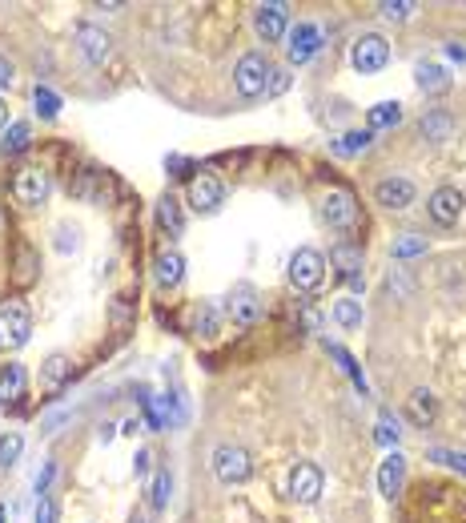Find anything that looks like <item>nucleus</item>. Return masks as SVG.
Returning <instances> with one entry per match:
<instances>
[{
  "mask_svg": "<svg viewBox=\"0 0 466 523\" xmlns=\"http://www.w3.org/2000/svg\"><path fill=\"white\" fill-rule=\"evenodd\" d=\"M370 145V133H362V130H354V133H346L342 137V141H334V153H342V158H346V153H362Z\"/></svg>",
  "mask_w": 466,
  "mask_h": 523,
  "instance_id": "obj_35",
  "label": "nucleus"
},
{
  "mask_svg": "<svg viewBox=\"0 0 466 523\" xmlns=\"http://www.w3.org/2000/svg\"><path fill=\"white\" fill-rule=\"evenodd\" d=\"M435 410H438V402H435V394H430V391H414L410 394V419L418 427L435 423Z\"/></svg>",
  "mask_w": 466,
  "mask_h": 523,
  "instance_id": "obj_20",
  "label": "nucleus"
},
{
  "mask_svg": "<svg viewBox=\"0 0 466 523\" xmlns=\"http://www.w3.org/2000/svg\"><path fill=\"white\" fill-rule=\"evenodd\" d=\"M462 194L454 190V185H443V190H435L430 194V202H426V213L435 218V226H454V221L462 218Z\"/></svg>",
  "mask_w": 466,
  "mask_h": 523,
  "instance_id": "obj_10",
  "label": "nucleus"
},
{
  "mask_svg": "<svg viewBox=\"0 0 466 523\" xmlns=\"http://www.w3.org/2000/svg\"><path fill=\"white\" fill-rule=\"evenodd\" d=\"M322 218L330 221L334 230H354L358 226V202H354V194L350 190H326L322 197Z\"/></svg>",
  "mask_w": 466,
  "mask_h": 523,
  "instance_id": "obj_5",
  "label": "nucleus"
},
{
  "mask_svg": "<svg viewBox=\"0 0 466 523\" xmlns=\"http://www.w3.org/2000/svg\"><path fill=\"white\" fill-rule=\"evenodd\" d=\"M157 218H161V226L174 230V234H181V230H185V218H181L177 197H161V202H157Z\"/></svg>",
  "mask_w": 466,
  "mask_h": 523,
  "instance_id": "obj_27",
  "label": "nucleus"
},
{
  "mask_svg": "<svg viewBox=\"0 0 466 523\" xmlns=\"http://www.w3.org/2000/svg\"><path fill=\"white\" fill-rule=\"evenodd\" d=\"M270 81H273V65L265 53H246L237 61V68H233V85H237V93L249 101L262 97V93L270 89Z\"/></svg>",
  "mask_w": 466,
  "mask_h": 523,
  "instance_id": "obj_2",
  "label": "nucleus"
},
{
  "mask_svg": "<svg viewBox=\"0 0 466 523\" xmlns=\"http://www.w3.org/2000/svg\"><path fill=\"white\" fill-rule=\"evenodd\" d=\"M221 197H226V190H221V182L213 174H197L193 182H189V205L202 213H213L221 205Z\"/></svg>",
  "mask_w": 466,
  "mask_h": 523,
  "instance_id": "obj_13",
  "label": "nucleus"
},
{
  "mask_svg": "<svg viewBox=\"0 0 466 523\" xmlns=\"http://www.w3.org/2000/svg\"><path fill=\"white\" fill-rule=\"evenodd\" d=\"M330 355H334V358H338V363H342V371L350 374V383H354V387H358L362 394H366V379H362V366L354 363V358H350V355H346V350H342V347H330Z\"/></svg>",
  "mask_w": 466,
  "mask_h": 523,
  "instance_id": "obj_32",
  "label": "nucleus"
},
{
  "mask_svg": "<svg viewBox=\"0 0 466 523\" xmlns=\"http://www.w3.org/2000/svg\"><path fill=\"white\" fill-rule=\"evenodd\" d=\"M29 141H32L29 122H13L4 130V137H0V149H4V153H21V149H29Z\"/></svg>",
  "mask_w": 466,
  "mask_h": 523,
  "instance_id": "obj_23",
  "label": "nucleus"
},
{
  "mask_svg": "<svg viewBox=\"0 0 466 523\" xmlns=\"http://www.w3.org/2000/svg\"><path fill=\"white\" fill-rule=\"evenodd\" d=\"M226 311H229V319H233V322L249 327V322L262 319V294H257L254 286H246V282H241V286H233V290H229Z\"/></svg>",
  "mask_w": 466,
  "mask_h": 523,
  "instance_id": "obj_9",
  "label": "nucleus"
},
{
  "mask_svg": "<svg viewBox=\"0 0 466 523\" xmlns=\"http://www.w3.org/2000/svg\"><path fill=\"white\" fill-rule=\"evenodd\" d=\"M318 49H322V32H318L314 24H298V29L286 32V57H290V65H306Z\"/></svg>",
  "mask_w": 466,
  "mask_h": 523,
  "instance_id": "obj_12",
  "label": "nucleus"
},
{
  "mask_svg": "<svg viewBox=\"0 0 466 523\" xmlns=\"http://www.w3.org/2000/svg\"><path fill=\"white\" fill-rule=\"evenodd\" d=\"M21 451H24V439H21V435H16V431H8L4 439H0V467L8 471L16 459H21Z\"/></svg>",
  "mask_w": 466,
  "mask_h": 523,
  "instance_id": "obj_31",
  "label": "nucleus"
},
{
  "mask_svg": "<svg viewBox=\"0 0 466 523\" xmlns=\"http://www.w3.org/2000/svg\"><path fill=\"white\" fill-rule=\"evenodd\" d=\"M374 439L382 443V447H399V439H402V431H399V419L390 415V410H382L378 415V427H374Z\"/></svg>",
  "mask_w": 466,
  "mask_h": 523,
  "instance_id": "obj_26",
  "label": "nucleus"
},
{
  "mask_svg": "<svg viewBox=\"0 0 466 523\" xmlns=\"http://www.w3.org/2000/svg\"><path fill=\"white\" fill-rule=\"evenodd\" d=\"M418 254H426V238L407 234V238H399V242H394V258H418Z\"/></svg>",
  "mask_w": 466,
  "mask_h": 523,
  "instance_id": "obj_33",
  "label": "nucleus"
},
{
  "mask_svg": "<svg viewBox=\"0 0 466 523\" xmlns=\"http://www.w3.org/2000/svg\"><path fill=\"white\" fill-rule=\"evenodd\" d=\"M4 85H13V65L0 57V89H4Z\"/></svg>",
  "mask_w": 466,
  "mask_h": 523,
  "instance_id": "obj_40",
  "label": "nucleus"
},
{
  "mask_svg": "<svg viewBox=\"0 0 466 523\" xmlns=\"http://www.w3.org/2000/svg\"><path fill=\"white\" fill-rule=\"evenodd\" d=\"M0 523H4V508H0Z\"/></svg>",
  "mask_w": 466,
  "mask_h": 523,
  "instance_id": "obj_42",
  "label": "nucleus"
},
{
  "mask_svg": "<svg viewBox=\"0 0 466 523\" xmlns=\"http://www.w3.org/2000/svg\"><path fill=\"white\" fill-rule=\"evenodd\" d=\"M149 463H153V455H149V451H137V459H133V471H137V475H149Z\"/></svg>",
  "mask_w": 466,
  "mask_h": 523,
  "instance_id": "obj_39",
  "label": "nucleus"
},
{
  "mask_svg": "<svg viewBox=\"0 0 466 523\" xmlns=\"http://www.w3.org/2000/svg\"><path fill=\"white\" fill-rule=\"evenodd\" d=\"M37 523H57V503L49 495H40V503H37Z\"/></svg>",
  "mask_w": 466,
  "mask_h": 523,
  "instance_id": "obj_38",
  "label": "nucleus"
},
{
  "mask_svg": "<svg viewBox=\"0 0 466 523\" xmlns=\"http://www.w3.org/2000/svg\"><path fill=\"white\" fill-rule=\"evenodd\" d=\"M254 29L262 41H282L290 32V16H286V5H257L254 8Z\"/></svg>",
  "mask_w": 466,
  "mask_h": 523,
  "instance_id": "obj_11",
  "label": "nucleus"
},
{
  "mask_svg": "<svg viewBox=\"0 0 466 523\" xmlns=\"http://www.w3.org/2000/svg\"><path fill=\"white\" fill-rule=\"evenodd\" d=\"M32 105H37V113L49 117V122L60 113V97H57L53 89H45V85H37V89H32Z\"/></svg>",
  "mask_w": 466,
  "mask_h": 523,
  "instance_id": "obj_28",
  "label": "nucleus"
},
{
  "mask_svg": "<svg viewBox=\"0 0 466 523\" xmlns=\"http://www.w3.org/2000/svg\"><path fill=\"white\" fill-rule=\"evenodd\" d=\"M65 379H68V358L65 355H49L45 358V371H40V383H45V391L65 387Z\"/></svg>",
  "mask_w": 466,
  "mask_h": 523,
  "instance_id": "obj_21",
  "label": "nucleus"
},
{
  "mask_svg": "<svg viewBox=\"0 0 466 523\" xmlns=\"http://www.w3.org/2000/svg\"><path fill=\"white\" fill-rule=\"evenodd\" d=\"M210 463H213V475H218L226 487L246 483V479L254 475V459H249V451L237 447V443H221Z\"/></svg>",
  "mask_w": 466,
  "mask_h": 523,
  "instance_id": "obj_3",
  "label": "nucleus"
},
{
  "mask_svg": "<svg viewBox=\"0 0 466 523\" xmlns=\"http://www.w3.org/2000/svg\"><path fill=\"white\" fill-rule=\"evenodd\" d=\"M430 459H435V463H443V467H451V471H462V475H466V451L430 447Z\"/></svg>",
  "mask_w": 466,
  "mask_h": 523,
  "instance_id": "obj_34",
  "label": "nucleus"
},
{
  "mask_svg": "<svg viewBox=\"0 0 466 523\" xmlns=\"http://www.w3.org/2000/svg\"><path fill=\"white\" fill-rule=\"evenodd\" d=\"M153 278H157V286L174 290L181 278H185V258H181L177 250H161L157 262H153Z\"/></svg>",
  "mask_w": 466,
  "mask_h": 523,
  "instance_id": "obj_18",
  "label": "nucleus"
},
{
  "mask_svg": "<svg viewBox=\"0 0 466 523\" xmlns=\"http://www.w3.org/2000/svg\"><path fill=\"white\" fill-rule=\"evenodd\" d=\"M193 330H197V334H213V330H218L213 306H197V314H193Z\"/></svg>",
  "mask_w": 466,
  "mask_h": 523,
  "instance_id": "obj_37",
  "label": "nucleus"
},
{
  "mask_svg": "<svg viewBox=\"0 0 466 523\" xmlns=\"http://www.w3.org/2000/svg\"><path fill=\"white\" fill-rule=\"evenodd\" d=\"M334 322L346 327V330L362 327V302L358 298H338V302H334Z\"/></svg>",
  "mask_w": 466,
  "mask_h": 523,
  "instance_id": "obj_24",
  "label": "nucleus"
},
{
  "mask_svg": "<svg viewBox=\"0 0 466 523\" xmlns=\"http://www.w3.org/2000/svg\"><path fill=\"white\" fill-rule=\"evenodd\" d=\"M402 479H407V459H402L399 451H390V455L382 459V467H378V491H382L386 500H394V495L402 491Z\"/></svg>",
  "mask_w": 466,
  "mask_h": 523,
  "instance_id": "obj_17",
  "label": "nucleus"
},
{
  "mask_svg": "<svg viewBox=\"0 0 466 523\" xmlns=\"http://www.w3.org/2000/svg\"><path fill=\"white\" fill-rule=\"evenodd\" d=\"M32 334V311L29 302H21V298H8L4 306H0V355H13V350H21L24 342H29Z\"/></svg>",
  "mask_w": 466,
  "mask_h": 523,
  "instance_id": "obj_1",
  "label": "nucleus"
},
{
  "mask_svg": "<svg viewBox=\"0 0 466 523\" xmlns=\"http://www.w3.org/2000/svg\"><path fill=\"white\" fill-rule=\"evenodd\" d=\"M350 61L358 73H378V68H386V61H390V45H386V37H378V32H366V37L354 41Z\"/></svg>",
  "mask_w": 466,
  "mask_h": 523,
  "instance_id": "obj_4",
  "label": "nucleus"
},
{
  "mask_svg": "<svg viewBox=\"0 0 466 523\" xmlns=\"http://www.w3.org/2000/svg\"><path fill=\"white\" fill-rule=\"evenodd\" d=\"M418 85L426 93H443L446 85H451V77H446L438 65H418Z\"/></svg>",
  "mask_w": 466,
  "mask_h": 523,
  "instance_id": "obj_29",
  "label": "nucleus"
},
{
  "mask_svg": "<svg viewBox=\"0 0 466 523\" xmlns=\"http://www.w3.org/2000/svg\"><path fill=\"white\" fill-rule=\"evenodd\" d=\"M169 491H174V479H169V471L161 467L157 475H153V487H149V503H153V508H166V503H169Z\"/></svg>",
  "mask_w": 466,
  "mask_h": 523,
  "instance_id": "obj_30",
  "label": "nucleus"
},
{
  "mask_svg": "<svg viewBox=\"0 0 466 523\" xmlns=\"http://www.w3.org/2000/svg\"><path fill=\"white\" fill-rule=\"evenodd\" d=\"M24 387H29V374H24L21 363H8L4 371H0V402H21L24 399Z\"/></svg>",
  "mask_w": 466,
  "mask_h": 523,
  "instance_id": "obj_19",
  "label": "nucleus"
},
{
  "mask_svg": "<svg viewBox=\"0 0 466 523\" xmlns=\"http://www.w3.org/2000/svg\"><path fill=\"white\" fill-rule=\"evenodd\" d=\"M422 133H426V141H446V137H451V117H446L443 109L426 113L422 117Z\"/></svg>",
  "mask_w": 466,
  "mask_h": 523,
  "instance_id": "obj_25",
  "label": "nucleus"
},
{
  "mask_svg": "<svg viewBox=\"0 0 466 523\" xmlns=\"http://www.w3.org/2000/svg\"><path fill=\"white\" fill-rule=\"evenodd\" d=\"M366 122H370V130H390V125L402 122V105H399V101H382V105L370 109Z\"/></svg>",
  "mask_w": 466,
  "mask_h": 523,
  "instance_id": "obj_22",
  "label": "nucleus"
},
{
  "mask_svg": "<svg viewBox=\"0 0 466 523\" xmlns=\"http://www.w3.org/2000/svg\"><path fill=\"white\" fill-rule=\"evenodd\" d=\"M330 262H334V270L342 274V278L350 282V290H362L366 282H362V250L358 246H350V242H338L330 250Z\"/></svg>",
  "mask_w": 466,
  "mask_h": 523,
  "instance_id": "obj_14",
  "label": "nucleus"
},
{
  "mask_svg": "<svg viewBox=\"0 0 466 523\" xmlns=\"http://www.w3.org/2000/svg\"><path fill=\"white\" fill-rule=\"evenodd\" d=\"M286 491H290L293 503H314L318 495H322V471H318L314 463H293Z\"/></svg>",
  "mask_w": 466,
  "mask_h": 523,
  "instance_id": "obj_8",
  "label": "nucleus"
},
{
  "mask_svg": "<svg viewBox=\"0 0 466 523\" xmlns=\"http://www.w3.org/2000/svg\"><path fill=\"white\" fill-rule=\"evenodd\" d=\"M326 278V258L318 250H298L290 258V282L298 290H318Z\"/></svg>",
  "mask_w": 466,
  "mask_h": 523,
  "instance_id": "obj_6",
  "label": "nucleus"
},
{
  "mask_svg": "<svg viewBox=\"0 0 466 523\" xmlns=\"http://www.w3.org/2000/svg\"><path fill=\"white\" fill-rule=\"evenodd\" d=\"M8 122V105H4V97H0V125Z\"/></svg>",
  "mask_w": 466,
  "mask_h": 523,
  "instance_id": "obj_41",
  "label": "nucleus"
},
{
  "mask_svg": "<svg viewBox=\"0 0 466 523\" xmlns=\"http://www.w3.org/2000/svg\"><path fill=\"white\" fill-rule=\"evenodd\" d=\"M374 197L386 210H407L414 202V182H407V177H386V182L374 185Z\"/></svg>",
  "mask_w": 466,
  "mask_h": 523,
  "instance_id": "obj_15",
  "label": "nucleus"
},
{
  "mask_svg": "<svg viewBox=\"0 0 466 523\" xmlns=\"http://www.w3.org/2000/svg\"><path fill=\"white\" fill-rule=\"evenodd\" d=\"M13 197L21 205H40L49 197V174L40 166H24L13 177Z\"/></svg>",
  "mask_w": 466,
  "mask_h": 523,
  "instance_id": "obj_7",
  "label": "nucleus"
},
{
  "mask_svg": "<svg viewBox=\"0 0 466 523\" xmlns=\"http://www.w3.org/2000/svg\"><path fill=\"white\" fill-rule=\"evenodd\" d=\"M378 13H382L386 21H407V16L414 13V5H407V0H399V5H394V0H382V5H378Z\"/></svg>",
  "mask_w": 466,
  "mask_h": 523,
  "instance_id": "obj_36",
  "label": "nucleus"
},
{
  "mask_svg": "<svg viewBox=\"0 0 466 523\" xmlns=\"http://www.w3.org/2000/svg\"><path fill=\"white\" fill-rule=\"evenodd\" d=\"M76 41H81V53L89 57L93 65H101L109 53H113V41H109V32L97 29V24H81V29H76Z\"/></svg>",
  "mask_w": 466,
  "mask_h": 523,
  "instance_id": "obj_16",
  "label": "nucleus"
}]
</instances>
